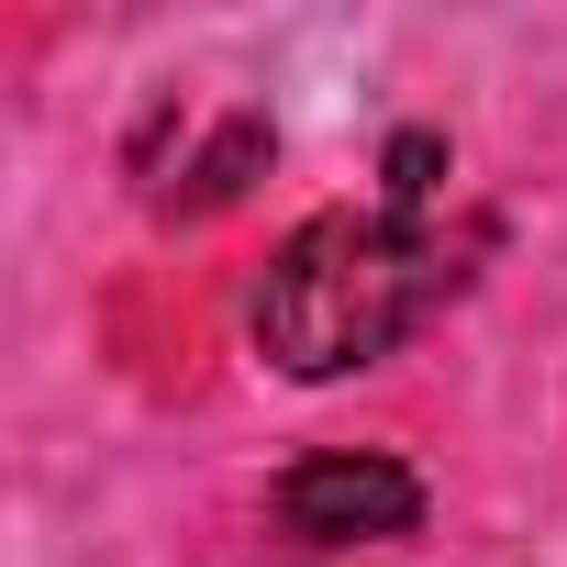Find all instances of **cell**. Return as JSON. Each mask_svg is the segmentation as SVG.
<instances>
[{
	"mask_svg": "<svg viewBox=\"0 0 567 567\" xmlns=\"http://www.w3.org/2000/svg\"><path fill=\"white\" fill-rule=\"evenodd\" d=\"M445 245L401 212H312L290 245L267 256L256 290V346L290 379H346L379 368L434 301H445Z\"/></svg>",
	"mask_w": 567,
	"mask_h": 567,
	"instance_id": "6da1fadb",
	"label": "cell"
},
{
	"mask_svg": "<svg viewBox=\"0 0 567 567\" xmlns=\"http://www.w3.org/2000/svg\"><path fill=\"white\" fill-rule=\"evenodd\" d=\"M379 178H390V200H379V212L423 223V212H434V189H445V134H390V167H379Z\"/></svg>",
	"mask_w": 567,
	"mask_h": 567,
	"instance_id": "277c9868",
	"label": "cell"
},
{
	"mask_svg": "<svg viewBox=\"0 0 567 567\" xmlns=\"http://www.w3.org/2000/svg\"><path fill=\"white\" fill-rule=\"evenodd\" d=\"M267 167V123L256 112H234L212 145H200V167H189V189L167 200V212H223V200H245V178Z\"/></svg>",
	"mask_w": 567,
	"mask_h": 567,
	"instance_id": "3957f363",
	"label": "cell"
},
{
	"mask_svg": "<svg viewBox=\"0 0 567 567\" xmlns=\"http://www.w3.org/2000/svg\"><path fill=\"white\" fill-rule=\"evenodd\" d=\"M278 523L301 545H390L423 523V478L401 456H301L278 478Z\"/></svg>",
	"mask_w": 567,
	"mask_h": 567,
	"instance_id": "7a4b0ae2",
	"label": "cell"
}]
</instances>
